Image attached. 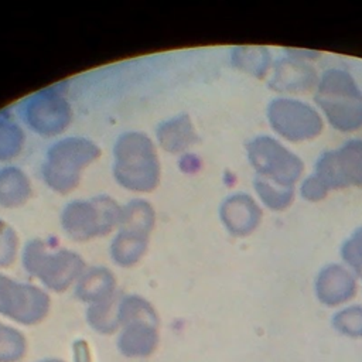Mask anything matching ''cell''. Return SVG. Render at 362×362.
Here are the masks:
<instances>
[{
    "label": "cell",
    "instance_id": "22",
    "mask_svg": "<svg viewBox=\"0 0 362 362\" xmlns=\"http://www.w3.org/2000/svg\"><path fill=\"white\" fill-rule=\"evenodd\" d=\"M119 321L120 328L133 322H148L153 325L158 324V318L153 305L134 294L120 298Z\"/></svg>",
    "mask_w": 362,
    "mask_h": 362
},
{
    "label": "cell",
    "instance_id": "17",
    "mask_svg": "<svg viewBox=\"0 0 362 362\" xmlns=\"http://www.w3.org/2000/svg\"><path fill=\"white\" fill-rule=\"evenodd\" d=\"M31 194L28 177L16 167L0 170V205L16 208L23 205Z\"/></svg>",
    "mask_w": 362,
    "mask_h": 362
},
{
    "label": "cell",
    "instance_id": "4",
    "mask_svg": "<svg viewBox=\"0 0 362 362\" xmlns=\"http://www.w3.org/2000/svg\"><path fill=\"white\" fill-rule=\"evenodd\" d=\"M25 270L54 291L66 290L85 272L82 257L68 249L51 250L47 242L30 240L23 253Z\"/></svg>",
    "mask_w": 362,
    "mask_h": 362
},
{
    "label": "cell",
    "instance_id": "30",
    "mask_svg": "<svg viewBox=\"0 0 362 362\" xmlns=\"http://www.w3.org/2000/svg\"><path fill=\"white\" fill-rule=\"evenodd\" d=\"M74 359L75 362H92L90 361V352L83 341H76L74 344Z\"/></svg>",
    "mask_w": 362,
    "mask_h": 362
},
{
    "label": "cell",
    "instance_id": "11",
    "mask_svg": "<svg viewBox=\"0 0 362 362\" xmlns=\"http://www.w3.org/2000/svg\"><path fill=\"white\" fill-rule=\"evenodd\" d=\"M221 221L233 236L252 233L262 221V209L257 202L245 192L229 195L219 208Z\"/></svg>",
    "mask_w": 362,
    "mask_h": 362
},
{
    "label": "cell",
    "instance_id": "3",
    "mask_svg": "<svg viewBox=\"0 0 362 362\" xmlns=\"http://www.w3.org/2000/svg\"><path fill=\"white\" fill-rule=\"evenodd\" d=\"M99 156L100 148L88 139H62L47 153L42 164L44 180L54 191L68 194L79 184L82 170Z\"/></svg>",
    "mask_w": 362,
    "mask_h": 362
},
{
    "label": "cell",
    "instance_id": "15",
    "mask_svg": "<svg viewBox=\"0 0 362 362\" xmlns=\"http://www.w3.org/2000/svg\"><path fill=\"white\" fill-rule=\"evenodd\" d=\"M116 279L109 269L92 267L79 277L76 286V296L89 304L99 303L113 296Z\"/></svg>",
    "mask_w": 362,
    "mask_h": 362
},
{
    "label": "cell",
    "instance_id": "12",
    "mask_svg": "<svg viewBox=\"0 0 362 362\" xmlns=\"http://www.w3.org/2000/svg\"><path fill=\"white\" fill-rule=\"evenodd\" d=\"M355 291L354 274L341 264H328L315 277V296L325 305L344 304L355 296Z\"/></svg>",
    "mask_w": 362,
    "mask_h": 362
},
{
    "label": "cell",
    "instance_id": "24",
    "mask_svg": "<svg viewBox=\"0 0 362 362\" xmlns=\"http://www.w3.org/2000/svg\"><path fill=\"white\" fill-rule=\"evenodd\" d=\"M27 351L24 335L13 328L0 324V362H18Z\"/></svg>",
    "mask_w": 362,
    "mask_h": 362
},
{
    "label": "cell",
    "instance_id": "8",
    "mask_svg": "<svg viewBox=\"0 0 362 362\" xmlns=\"http://www.w3.org/2000/svg\"><path fill=\"white\" fill-rule=\"evenodd\" d=\"M313 175L328 191L362 187V139H349L341 147L324 151L315 161Z\"/></svg>",
    "mask_w": 362,
    "mask_h": 362
},
{
    "label": "cell",
    "instance_id": "19",
    "mask_svg": "<svg viewBox=\"0 0 362 362\" xmlns=\"http://www.w3.org/2000/svg\"><path fill=\"white\" fill-rule=\"evenodd\" d=\"M232 64L256 78H263L272 65V55L266 47L242 45L232 52Z\"/></svg>",
    "mask_w": 362,
    "mask_h": 362
},
{
    "label": "cell",
    "instance_id": "7",
    "mask_svg": "<svg viewBox=\"0 0 362 362\" xmlns=\"http://www.w3.org/2000/svg\"><path fill=\"white\" fill-rule=\"evenodd\" d=\"M267 120L277 134L290 141L318 137L324 124L321 115L311 105L290 98L270 100Z\"/></svg>",
    "mask_w": 362,
    "mask_h": 362
},
{
    "label": "cell",
    "instance_id": "28",
    "mask_svg": "<svg viewBox=\"0 0 362 362\" xmlns=\"http://www.w3.org/2000/svg\"><path fill=\"white\" fill-rule=\"evenodd\" d=\"M18 239L14 229L0 221V267L10 266L17 256Z\"/></svg>",
    "mask_w": 362,
    "mask_h": 362
},
{
    "label": "cell",
    "instance_id": "1",
    "mask_svg": "<svg viewBox=\"0 0 362 362\" xmlns=\"http://www.w3.org/2000/svg\"><path fill=\"white\" fill-rule=\"evenodd\" d=\"M314 99L334 129L355 132L362 127V92L345 69H327L317 83Z\"/></svg>",
    "mask_w": 362,
    "mask_h": 362
},
{
    "label": "cell",
    "instance_id": "29",
    "mask_svg": "<svg viewBox=\"0 0 362 362\" xmlns=\"http://www.w3.org/2000/svg\"><path fill=\"white\" fill-rule=\"evenodd\" d=\"M300 192H301V197L304 199L311 201V202H317V201H321L327 197L328 189L311 174L303 181V184L300 187Z\"/></svg>",
    "mask_w": 362,
    "mask_h": 362
},
{
    "label": "cell",
    "instance_id": "20",
    "mask_svg": "<svg viewBox=\"0 0 362 362\" xmlns=\"http://www.w3.org/2000/svg\"><path fill=\"white\" fill-rule=\"evenodd\" d=\"M148 236L122 230L112 242V257L120 266H133L147 249Z\"/></svg>",
    "mask_w": 362,
    "mask_h": 362
},
{
    "label": "cell",
    "instance_id": "18",
    "mask_svg": "<svg viewBox=\"0 0 362 362\" xmlns=\"http://www.w3.org/2000/svg\"><path fill=\"white\" fill-rule=\"evenodd\" d=\"M154 225V209L147 201L133 199L122 206L119 226L122 230L148 236Z\"/></svg>",
    "mask_w": 362,
    "mask_h": 362
},
{
    "label": "cell",
    "instance_id": "13",
    "mask_svg": "<svg viewBox=\"0 0 362 362\" xmlns=\"http://www.w3.org/2000/svg\"><path fill=\"white\" fill-rule=\"evenodd\" d=\"M317 72L298 57H287L277 61L270 86L277 92L298 93L317 85Z\"/></svg>",
    "mask_w": 362,
    "mask_h": 362
},
{
    "label": "cell",
    "instance_id": "21",
    "mask_svg": "<svg viewBox=\"0 0 362 362\" xmlns=\"http://www.w3.org/2000/svg\"><path fill=\"white\" fill-rule=\"evenodd\" d=\"M119 304L120 298L116 293L106 300L90 304L86 311V320L89 325L102 334H112L119 329Z\"/></svg>",
    "mask_w": 362,
    "mask_h": 362
},
{
    "label": "cell",
    "instance_id": "23",
    "mask_svg": "<svg viewBox=\"0 0 362 362\" xmlns=\"http://www.w3.org/2000/svg\"><path fill=\"white\" fill-rule=\"evenodd\" d=\"M253 187L260 198V201L273 211H281L287 208L293 198H294V189L286 188L281 185H277L272 181H267L262 177H256Z\"/></svg>",
    "mask_w": 362,
    "mask_h": 362
},
{
    "label": "cell",
    "instance_id": "2",
    "mask_svg": "<svg viewBox=\"0 0 362 362\" xmlns=\"http://www.w3.org/2000/svg\"><path fill=\"white\" fill-rule=\"evenodd\" d=\"M113 174L132 191H153L160 181V163L153 141L143 133L122 134L115 144Z\"/></svg>",
    "mask_w": 362,
    "mask_h": 362
},
{
    "label": "cell",
    "instance_id": "25",
    "mask_svg": "<svg viewBox=\"0 0 362 362\" xmlns=\"http://www.w3.org/2000/svg\"><path fill=\"white\" fill-rule=\"evenodd\" d=\"M24 133L8 119L0 117V160H10L23 147Z\"/></svg>",
    "mask_w": 362,
    "mask_h": 362
},
{
    "label": "cell",
    "instance_id": "27",
    "mask_svg": "<svg viewBox=\"0 0 362 362\" xmlns=\"http://www.w3.org/2000/svg\"><path fill=\"white\" fill-rule=\"evenodd\" d=\"M341 257L355 272H362V226L342 243Z\"/></svg>",
    "mask_w": 362,
    "mask_h": 362
},
{
    "label": "cell",
    "instance_id": "14",
    "mask_svg": "<svg viewBox=\"0 0 362 362\" xmlns=\"http://www.w3.org/2000/svg\"><path fill=\"white\" fill-rule=\"evenodd\" d=\"M158 344L157 325L133 322L122 327L117 338V349L129 358H144L154 352Z\"/></svg>",
    "mask_w": 362,
    "mask_h": 362
},
{
    "label": "cell",
    "instance_id": "10",
    "mask_svg": "<svg viewBox=\"0 0 362 362\" xmlns=\"http://www.w3.org/2000/svg\"><path fill=\"white\" fill-rule=\"evenodd\" d=\"M25 122L42 136L58 134L71 122V107L58 92L41 90L27 102Z\"/></svg>",
    "mask_w": 362,
    "mask_h": 362
},
{
    "label": "cell",
    "instance_id": "5",
    "mask_svg": "<svg viewBox=\"0 0 362 362\" xmlns=\"http://www.w3.org/2000/svg\"><path fill=\"white\" fill-rule=\"evenodd\" d=\"M122 206L110 197L99 195L89 201H72L62 214L64 230L75 240H89L109 233L119 226Z\"/></svg>",
    "mask_w": 362,
    "mask_h": 362
},
{
    "label": "cell",
    "instance_id": "16",
    "mask_svg": "<svg viewBox=\"0 0 362 362\" xmlns=\"http://www.w3.org/2000/svg\"><path fill=\"white\" fill-rule=\"evenodd\" d=\"M157 137L163 148L171 153H180L198 140L189 116L185 113L161 123Z\"/></svg>",
    "mask_w": 362,
    "mask_h": 362
},
{
    "label": "cell",
    "instance_id": "6",
    "mask_svg": "<svg viewBox=\"0 0 362 362\" xmlns=\"http://www.w3.org/2000/svg\"><path fill=\"white\" fill-rule=\"evenodd\" d=\"M247 160L257 177L277 185L293 188L303 174L304 164L297 154L286 148L272 136H256L246 144Z\"/></svg>",
    "mask_w": 362,
    "mask_h": 362
},
{
    "label": "cell",
    "instance_id": "31",
    "mask_svg": "<svg viewBox=\"0 0 362 362\" xmlns=\"http://www.w3.org/2000/svg\"><path fill=\"white\" fill-rule=\"evenodd\" d=\"M38 362H64L61 359H42V361H38Z\"/></svg>",
    "mask_w": 362,
    "mask_h": 362
},
{
    "label": "cell",
    "instance_id": "9",
    "mask_svg": "<svg viewBox=\"0 0 362 362\" xmlns=\"http://www.w3.org/2000/svg\"><path fill=\"white\" fill-rule=\"evenodd\" d=\"M49 307L51 300L44 290L0 273V314L24 325H34L47 317Z\"/></svg>",
    "mask_w": 362,
    "mask_h": 362
},
{
    "label": "cell",
    "instance_id": "26",
    "mask_svg": "<svg viewBox=\"0 0 362 362\" xmlns=\"http://www.w3.org/2000/svg\"><path fill=\"white\" fill-rule=\"evenodd\" d=\"M334 328L352 338L362 337V305H349L339 310L332 318Z\"/></svg>",
    "mask_w": 362,
    "mask_h": 362
}]
</instances>
